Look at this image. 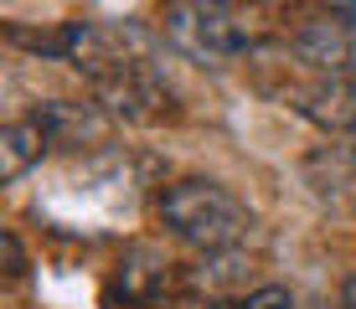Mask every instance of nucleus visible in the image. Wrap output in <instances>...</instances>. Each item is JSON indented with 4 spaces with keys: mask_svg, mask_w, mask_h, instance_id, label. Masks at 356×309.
I'll return each instance as SVG.
<instances>
[{
    "mask_svg": "<svg viewBox=\"0 0 356 309\" xmlns=\"http://www.w3.org/2000/svg\"><path fill=\"white\" fill-rule=\"evenodd\" d=\"M47 155H52V144H47L42 124L31 114L6 119V129H0V176H6V185H16L31 165H42Z\"/></svg>",
    "mask_w": 356,
    "mask_h": 309,
    "instance_id": "obj_6",
    "label": "nucleus"
},
{
    "mask_svg": "<svg viewBox=\"0 0 356 309\" xmlns=\"http://www.w3.org/2000/svg\"><path fill=\"white\" fill-rule=\"evenodd\" d=\"M42 124L52 150H98L108 140V114L98 103H67V98H47V103L26 108Z\"/></svg>",
    "mask_w": 356,
    "mask_h": 309,
    "instance_id": "obj_5",
    "label": "nucleus"
},
{
    "mask_svg": "<svg viewBox=\"0 0 356 309\" xmlns=\"http://www.w3.org/2000/svg\"><path fill=\"white\" fill-rule=\"evenodd\" d=\"M284 98L315 129L356 140V72H310L305 83H289Z\"/></svg>",
    "mask_w": 356,
    "mask_h": 309,
    "instance_id": "obj_4",
    "label": "nucleus"
},
{
    "mask_svg": "<svg viewBox=\"0 0 356 309\" xmlns=\"http://www.w3.org/2000/svg\"><path fill=\"white\" fill-rule=\"evenodd\" d=\"M212 309H294V294L284 283H264V289L243 294V299H217Z\"/></svg>",
    "mask_w": 356,
    "mask_h": 309,
    "instance_id": "obj_8",
    "label": "nucleus"
},
{
    "mask_svg": "<svg viewBox=\"0 0 356 309\" xmlns=\"http://www.w3.org/2000/svg\"><path fill=\"white\" fill-rule=\"evenodd\" d=\"M161 26L170 36L176 52H186L191 62H243L259 52V26H253L248 10L238 6H165L161 10Z\"/></svg>",
    "mask_w": 356,
    "mask_h": 309,
    "instance_id": "obj_2",
    "label": "nucleus"
},
{
    "mask_svg": "<svg viewBox=\"0 0 356 309\" xmlns=\"http://www.w3.org/2000/svg\"><path fill=\"white\" fill-rule=\"evenodd\" d=\"M341 304H346V309H356V274H351L346 283H341Z\"/></svg>",
    "mask_w": 356,
    "mask_h": 309,
    "instance_id": "obj_10",
    "label": "nucleus"
},
{
    "mask_svg": "<svg viewBox=\"0 0 356 309\" xmlns=\"http://www.w3.org/2000/svg\"><path fill=\"white\" fill-rule=\"evenodd\" d=\"M310 181L321 191H356V140L325 144L321 155H310Z\"/></svg>",
    "mask_w": 356,
    "mask_h": 309,
    "instance_id": "obj_7",
    "label": "nucleus"
},
{
    "mask_svg": "<svg viewBox=\"0 0 356 309\" xmlns=\"http://www.w3.org/2000/svg\"><path fill=\"white\" fill-rule=\"evenodd\" d=\"M289 52L310 72H356V6H330L289 31Z\"/></svg>",
    "mask_w": 356,
    "mask_h": 309,
    "instance_id": "obj_3",
    "label": "nucleus"
},
{
    "mask_svg": "<svg viewBox=\"0 0 356 309\" xmlns=\"http://www.w3.org/2000/svg\"><path fill=\"white\" fill-rule=\"evenodd\" d=\"M155 212H161L165 237H176L181 247L207 253V258L238 253V247L253 237V227H259L253 206L243 201L232 185L207 181V176L170 181L165 191H161V201H155Z\"/></svg>",
    "mask_w": 356,
    "mask_h": 309,
    "instance_id": "obj_1",
    "label": "nucleus"
},
{
    "mask_svg": "<svg viewBox=\"0 0 356 309\" xmlns=\"http://www.w3.org/2000/svg\"><path fill=\"white\" fill-rule=\"evenodd\" d=\"M6 263H10V278L26 274V258H21V237L16 232H6Z\"/></svg>",
    "mask_w": 356,
    "mask_h": 309,
    "instance_id": "obj_9",
    "label": "nucleus"
}]
</instances>
